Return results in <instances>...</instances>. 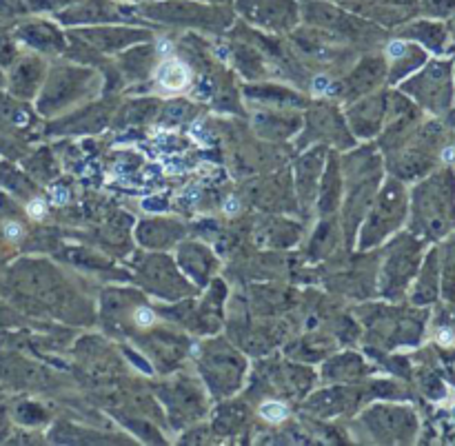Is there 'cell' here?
Wrapping results in <instances>:
<instances>
[{
    "instance_id": "obj_6",
    "label": "cell",
    "mask_w": 455,
    "mask_h": 446,
    "mask_svg": "<svg viewBox=\"0 0 455 446\" xmlns=\"http://www.w3.org/2000/svg\"><path fill=\"white\" fill-rule=\"evenodd\" d=\"M51 198H53V202H56V204H65L69 195H67V189H63V187H56V189H53V191H51Z\"/></svg>"
},
{
    "instance_id": "obj_8",
    "label": "cell",
    "mask_w": 455,
    "mask_h": 446,
    "mask_svg": "<svg viewBox=\"0 0 455 446\" xmlns=\"http://www.w3.org/2000/svg\"><path fill=\"white\" fill-rule=\"evenodd\" d=\"M20 233H22V229L18 227V224H14V222H9L7 227H5V235L11 237V240H16V237H20Z\"/></svg>"
},
{
    "instance_id": "obj_10",
    "label": "cell",
    "mask_w": 455,
    "mask_h": 446,
    "mask_svg": "<svg viewBox=\"0 0 455 446\" xmlns=\"http://www.w3.org/2000/svg\"><path fill=\"white\" fill-rule=\"evenodd\" d=\"M440 340L448 344V342H453V335H451V333H446V331H442V333H440Z\"/></svg>"
},
{
    "instance_id": "obj_5",
    "label": "cell",
    "mask_w": 455,
    "mask_h": 446,
    "mask_svg": "<svg viewBox=\"0 0 455 446\" xmlns=\"http://www.w3.org/2000/svg\"><path fill=\"white\" fill-rule=\"evenodd\" d=\"M326 89H329V78H326V76L315 78V80H313V91H315V94H324Z\"/></svg>"
},
{
    "instance_id": "obj_3",
    "label": "cell",
    "mask_w": 455,
    "mask_h": 446,
    "mask_svg": "<svg viewBox=\"0 0 455 446\" xmlns=\"http://www.w3.org/2000/svg\"><path fill=\"white\" fill-rule=\"evenodd\" d=\"M136 322L140 326H149L151 322H154V313H151L149 309H138L136 311Z\"/></svg>"
},
{
    "instance_id": "obj_2",
    "label": "cell",
    "mask_w": 455,
    "mask_h": 446,
    "mask_svg": "<svg viewBox=\"0 0 455 446\" xmlns=\"http://www.w3.org/2000/svg\"><path fill=\"white\" fill-rule=\"evenodd\" d=\"M260 415L266 420V422H282V420H287V406L280 404V402H264L262 406H260Z\"/></svg>"
},
{
    "instance_id": "obj_7",
    "label": "cell",
    "mask_w": 455,
    "mask_h": 446,
    "mask_svg": "<svg viewBox=\"0 0 455 446\" xmlns=\"http://www.w3.org/2000/svg\"><path fill=\"white\" fill-rule=\"evenodd\" d=\"M386 53H389L391 58H400L404 53V42H391L389 49H386Z\"/></svg>"
},
{
    "instance_id": "obj_12",
    "label": "cell",
    "mask_w": 455,
    "mask_h": 446,
    "mask_svg": "<svg viewBox=\"0 0 455 446\" xmlns=\"http://www.w3.org/2000/svg\"><path fill=\"white\" fill-rule=\"evenodd\" d=\"M167 49H169V45H167L165 40H162V42H160V51H167Z\"/></svg>"
},
{
    "instance_id": "obj_9",
    "label": "cell",
    "mask_w": 455,
    "mask_h": 446,
    "mask_svg": "<svg viewBox=\"0 0 455 446\" xmlns=\"http://www.w3.org/2000/svg\"><path fill=\"white\" fill-rule=\"evenodd\" d=\"M224 211H227V213H235V211H238V200H235V198H229V200H227V204H224Z\"/></svg>"
},
{
    "instance_id": "obj_1",
    "label": "cell",
    "mask_w": 455,
    "mask_h": 446,
    "mask_svg": "<svg viewBox=\"0 0 455 446\" xmlns=\"http://www.w3.org/2000/svg\"><path fill=\"white\" fill-rule=\"evenodd\" d=\"M191 80V73L187 69V65H182L180 60H167L158 69V82L169 91L185 89Z\"/></svg>"
},
{
    "instance_id": "obj_11",
    "label": "cell",
    "mask_w": 455,
    "mask_h": 446,
    "mask_svg": "<svg viewBox=\"0 0 455 446\" xmlns=\"http://www.w3.org/2000/svg\"><path fill=\"white\" fill-rule=\"evenodd\" d=\"M442 158H444V160H453V158H455V151H453V149H446L444 154H442Z\"/></svg>"
},
{
    "instance_id": "obj_4",
    "label": "cell",
    "mask_w": 455,
    "mask_h": 446,
    "mask_svg": "<svg viewBox=\"0 0 455 446\" xmlns=\"http://www.w3.org/2000/svg\"><path fill=\"white\" fill-rule=\"evenodd\" d=\"M27 213L32 218H42L45 216V202H42V200H34V202L27 206Z\"/></svg>"
}]
</instances>
